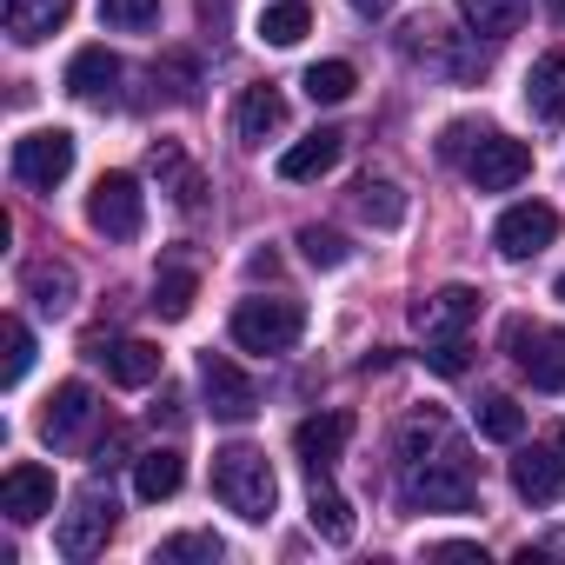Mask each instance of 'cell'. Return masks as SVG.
<instances>
[{
  "instance_id": "obj_1",
  "label": "cell",
  "mask_w": 565,
  "mask_h": 565,
  "mask_svg": "<svg viewBox=\"0 0 565 565\" xmlns=\"http://www.w3.org/2000/svg\"><path fill=\"white\" fill-rule=\"evenodd\" d=\"M399 499L413 512H472L479 486H472V459L459 446V433L446 426V413H419L399 433Z\"/></svg>"
},
{
  "instance_id": "obj_2",
  "label": "cell",
  "mask_w": 565,
  "mask_h": 565,
  "mask_svg": "<svg viewBox=\"0 0 565 565\" xmlns=\"http://www.w3.org/2000/svg\"><path fill=\"white\" fill-rule=\"evenodd\" d=\"M213 499H220L226 512H239L246 525H266L273 505H279V479H273L266 452H259V446H226V452H213Z\"/></svg>"
},
{
  "instance_id": "obj_3",
  "label": "cell",
  "mask_w": 565,
  "mask_h": 565,
  "mask_svg": "<svg viewBox=\"0 0 565 565\" xmlns=\"http://www.w3.org/2000/svg\"><path fill=\"white\" fill-rule=\"evenodd\" d=\"M307 333V307L300 300H239L233 307V347L246 353H294Z\"/></svg>"
},
{
  "instance_id": "obj_4",
  "label": "cell",
  "mask_w": 565,
  "mask_h": 565,
  "mask_svg": "<svg viewBox=\"0 0 565 565\" xmlns=\"http://www.w3.org/2000/svg\"><path fill=\"white\" fill-rule=\"evenodd\" d=\"M505 353H512V366L539 386V393H565V333L558 327H539V320H505Z\"/></svg>"
},
{
  "instance_id": "obj_5",
  "label": "cell",
  "mask_w": 565,
  "mask_h": 565,
  "mask_svg": "<svg viewBox=\"0 0 565 565\" xmlns=\"http://www.w3.org/2000/svg\"><path fill=\"white\" fill-rule=\"evenodd\" d=\"M512 492L525 505H558L565 499V426H545L532 446H519L512 459Z\"/></svg>"
},
{
  "instance_id": "obj_6",
  "label": "cell",
  "mask_w": 565,
  "mask_h": 565,
  "mask_svg": "<svg viewBox=\"0 0 565 565\" xmlns=\"http://www.w3.org/2000/svg\"><path fill=\"white\" fill-rule=\"evenodd\" d=\"M114 492H100V486H87L67 512H61V525H54V552L61 558H94V552H107V539H114Z\"/></svg>"
},
{
  "instance_id": "obj_7",
  "label": "cell",
  "mask_w": 565,
  "mask_h": 565,
  "mask_svg": "<svg viewBox=\"0 0 565 565\" xmlns=\"http://www.w3.org/2000/svg\"><path fill=\"white\" fill-rule=\"evenodd\" d=\"M67 173H74V134H67V127H34V134L14 140V180H21V186L54 193Z\"/></svg>"
},
{
  "instance_id": "obj_8",
  "label": "cell",
  "mask_w": 565,
  "mask_h": 565,
  "mask_svg": "<svg viewBox=\"0 0 565 565\" xmlns=\"http://www.w3.org/2000/svg\"><path fill=\"white\" fill-rule=\"evenodd\" d=\"M87 226L107 233V239H140V226H147V193H140V180H134V173H100V186H94V200H87Z\"/></svg>"
},
{
  "instance_id": "obj_9",
  "label": "cell",
  "mask_w": 565,
  "mask_h": 565,
  "mask_svg": "<svg viewBox=\"0 0 565 565\" xmlns=\"http://www.w3.org/2000/svg\"><path fill=\"white\" fill-rule=\"evenodd\" d=\"M525 173H532V147L512 140V134H479L472 153H466V180H472L479 193H505V186H519Z\"/></svg>"
},
{
  "instance_id": "obj_10",
  "label": "cell",
  "mask_w": 565,
  "mask_h": 565,
  "mask_svg": "<svg viewBox=\"0 0 565 565\" xmlns=\"http://www.w3.org/2000/svg\"><path fill=\"white\" fill-rule=\"evenodd\" d=\"M200 393H206L213 419H226V426H246V419L259 413V386H253L226 353H200Z\"/></svg>"
},
{
  "instance_id": "obj_11",
  "label": "cell",
  "mask_w": 565,
  "mask_h": 565,
  "mask_svg": "<svg viewBox=\"0 0 565 565\" xmlns=\"http://www.w3.org/2000/svg\"><path fill=\"white\" fill-rule=\"evenodd\" d=\"M552 233H558V213H552L545 200H519V206L499 213L492 246H499V259H532V253L552 246Z\"/></svg>"
},
{
  "instance_id": "obj_12",
  "label": "cell",
  "mask_w": 565,
  "mask_h": 565,
  "mask_svg": "<svg viewBox=\"0 0 565 565\" xmlns=\"http://www.w3.org/2000/svg\"><path fill=\"white\" fill-rule=\"evenodd\" d=\"M347 439H353V413H313V419L294 426V452H300L307 472H333Z\"/></svg>"
},
{
  "instance_id": "obj_13",
  "label": "cell",
  "mask_w": 565,
  "mask_h": 565,
  "mask_svg": "<svg viewBox=\"0 0 565 565\" xmlns=\"http://www.w3.org/2000/svg\"><path fill=\"white\" fill-rule=\"evenodd\" d=\"M0 512H8L14 525H34L54 512V472L47 466H8V479H0Z\"/></svg>"
},
{
  "instance_id": "obj_14",
  "label": "cell",
  "mask_w": 565,
  "mask_h": 565,
  "mask_svg": "<svg viewBox=\"0 0 565 565\" xmlns=\"http://www.w3.org/2000/svg\"><path fill=\"white\" fill-rule=\"evenodd\" d=\"M21 294H28L47 320H61V313H74V300H81V273H74L67 259H28Z\"/></svg>"
},
{
  "instance_id": "obj_15",
  "label": "cell",
  "mask_w": 565,
  "mask_h": 565,
  "mask_svg": "<svg viewBox=\"0 0 565 565\" xmlns=\"http://www.w3.org/2000/svg\"><path fill=\"white\" fill-rule=\"evenodd\" d=\"M479 320V294L472 287H439V294H426L419 307H413V327L426 333V340H452V333H466Z\"/></svg>"
},
{
  "instance_id": "obj_16",
  "label": "cell",
  "mask_w": 565,
  "mask_h": 565,
  "mask_svg": "<svg viewBox=\"0 0 565 565\" xmlns=\"http://www.w3.org/2000/svg\"><path fill=\"white\" fill-rule=\"evenodd\" d=\"M279 127H287V94L279 87H246L239 94V107H233V134H239V147H266Z\"/></svg>"
},
{
  "instance_id": "obj_17",
  "label": "cell",
  "mask_w": 565,
  "mask_h": 565,
  "mask_svg": "<svg viewBox=\"0 0 565 565\" xmlns=\"http://www.w3.org/2000/svg\"><path fill=\"white\" fill-rule=\"evenodd\" d=\"M87 419H94V386L87 380H67V386H54V399L41 413V439L47 446H74Z\"/></svg>"
},
{
  "instance_id": "obj_18",
  "label": "cell",
  "mask_w": 565,
  "mask_h": 565,
  "mask_svg": "<svg viewBox=\"0 0 565 565\" xmlns=\"http://www.w3.org/2000/svg\"><path fill=\"white\" fill-rule=\"evenodd\" d=\"M67 94L87 100V107H107V100L120 94V61H114L107 47H81V54L67 61Z\"/></svg>"
},
{
  "instance_id": "obj_19",
  "label": "cell",
  "mask_w": 565,
  "mask_h": 565,
  "mask_svg": "<svg viewBox=\"0 0 565 565\" xmlns=\"http://www.w3.org/2000/svg\"><path fill=\"white\" fill-rule=\"evenodd\" d=\"M340 153H347V134L320 127V134H307V140H294L287 153H279V180H320V173L340 167Z\"/></svg>"
},
{
  "instance_id": "obj_20",
  "label": "cell",
  "mask_w": 565,
  "mask_h": 565,
  "mask_svg": "<svg viewBox=\"0 0 565 565\" xmlns=\"http://www.w3.org/2000/svg\"><path fill=\"white\" fill-rule=\"evenodd\" d=\"M74 0H8V41L14 47H41L54 28H67Z\"/></svg>"
},
{
  "instance_id": "obj_21",
  "label": "cell",
  "mask_w": 565,
  "mask_h": 565,
  "mask_svg": "<svg viewBox=\"0 0 565 565\" xmlns=\"http://www.w3.org/2000/svg\"><path fill=\"white\" fill-rule=\"evenodd\" d=\"M94 360L107 366V380H114V386H153V380H160V347H147V340L94 347Z\"/></svg>"
},
{
  "instance_id": "obj_22",
  "label": "cell",
  "mask_w": 565,
  "mask_h": 565,
  "mask_svg": "<svg viewBox=\"0 0 565 565\" xmlns=\"http://www.w3.org/2000/svg\"><path fill=\"white\" fill-rule=\"evenodd\" d=\"M180 479H186V459H180L173 446H153V452H140V459H134V499H147V505L173 499V492H180Z\"/></svg>"
},
{
  "instance_id": "obj_23",
  "label": "cell",
  "mask_w": 565,
  "mask_h": 565,
  "mask_svg": "<svg viewBox=\"0 0 565 565\" xmlns=\"http://www.w3.org/2000/svg\"><path fill=\"white\" fill-rule=\"evenodd\" d=\"M525 107L552 127H565V54H539L525 74Z\"/></svg>"
},
{
  "instance_id": "obj_24",
  "label": "cell",
  "mask_w": 565,
  "mask_h": 565,
  "mask_svg": "<svg viewBox=\"0 0 565 565\" xmlns=\"http://www.w3.org/2000/svg\"><path fill=\"white\" fill-rule=\"evenodd\" d=\"M307 519H313V532H320L327 545H347V539H353V505H347V492H333V486H327V472H313Z\"/></svg>"
},
{
  "instance_id": "obj_25",
  "label": "cell",
  "mask_w": 565,
  "mask_h": 565,
  "mask_svg": "<svg viewBox=\"0 0 565 565\" xmlns=\"http://www.w3.org/2000/svg\"><path fill=\"white\" fill-rule=\"evenodd\" d=\"M313 34V8L307 0H273V8H259V41L266 47H300Z\"/></svg>"
},
{
  "instance_id": "obj_26",
  "label": "cell",
  "mask_w": 565,
  "mask_h": 565,
  "mask_svg": "<svg viewBox=\"0 0 565 565\" xmlns=\"http://www.w3.org/2000/svg\"><path fill=\"white\" fill-rule=\"evenodd\" d=\"M353 206H360V220H366V226H380V233H393V226L406 220V193H399L393 180H373V173L353 186Z\"/></svg>"
},
{
  "instance_id": "obj_27",
  "label": "cell",
  "mask_w": 565,
  "mask_h": 565,
  "mask_svg": "<svg viewBox=\"0 0 565 565\" xmlns=\"http://www.w3.org/2000/svg\"><path fill=\"white\" fill-rule=\"evenodd\" d=\"M472 426H479V439H492V446H512V439L525 433V406H519L512 393H486V399L472 406Z\"/></svg>"
},
{
  "instance_id": "obj_28",
  "label": "cell",
  "mask_w": 565,
  "mask_h": 565,
  "mask_svg": "<svg viewBox=\"0 0 565 565\" xmlns=\"http://www.w3.org/2000/svg\"><path fill=\"white\" fill-rule=\"evenodd\" d=\"M459 14H466V28L479 41H505L525 21V0H459Z\"/></svg>"
},
{
  "instance_id": "obj_29",
  "label": "cell",
  "mask_w": 565,
  "mask_h": 565,
  "mask_svg": "<svg viewBox=\"0 0 565 565\" xmlns=\"http://www.w3.org/2000/svg\"><path fill=\"white\" fill-rule=\"evenodd\" d=\"M193 294H200V273L193 266H160L153 273V313L160 320H186L193 313Z\"/></svg>"
},
{
  "instance_id": "obj_30",
  "label": "cell",
  "mask_w": 565,
  "mask_h": 565,
  "mask_svg": "<svg viewBox=\"0 0 565 565\" xmlns=\"http://www.w3.org/2000/svg\"><path fill=\"white\" fill-rule=\"evenodd\" d=\"M300 87H307V100H313V107H340V100H353L360 74H353V61H313Z\"/></svg>"
},
{
  "instance_id": "obj_31",
  "label": "cell",
  "mask_w": 565,
  "mask_h": 565,
  "mask_svg": "<svg viewBox=\"0 0 565 565\" xmlns=\"http://www.w3.org/2000/svg\"><path fill=\"white\" fill-rule=\"evenodd\" d=\"M153 173H160V186L173 193V206H200V173L186 167V153H180L173 140L153 147Z\"/></svg>"
},
{
  "instance_id": "obj_32",
  "label": "cell",
  "mask_w": 565,
  "mask_h": 565,
  "mask_svg": "<svg viewBox=\"0 0 565 565\" xmlns=\"http://www.w3.org/2000/svg\"><path fill=\"white\" fill-rule=\"evenodd\" d=\"M220 558H226V545L213 532H173L153 545V565H220Z\"/></svg>"
},
{
  "instance_id": "obj_33",
  "label": "cell",
  "mask_w": 565,
  "mask_h": 565,
  "mask_svg": "<svg viewBox=\"0 0 565 565\" xmlns=\"http://www.w3.org/2000/svg\"><path fill=\"white\" fill-rule=\"evenodd\" d=\"M0 340H8V360H0V386H21L28 366H34V333H28V320L8 313V320H0Z\"/></svg>"
},
{
  "instance_id": "obj_34",
  "label": "cell",
  "mask_w": 565,
  "mask_h": 565,
  "mask_svg": "<svg viewBox=\"0 0 565 565\" xmlns=\"http://www.w3.org/2000/svg\"><path fill=\"white\" fill-rule=\"evenodd\" d=\"M300 253H307V266H320V273H333V266H347V239L333 233V226H300Z\"/></svg>"
},
{
  "instance_id": "obj_35",
  "label": "cell",
  "mask_w": 565,
  "mask_h": 565,
  "mask_svg": "<svg viewBox=\"0 0 565 565\" xmlns=\"http://www.w3.org/2000/svg\"><path fill=\"white\" fill-rule=\"evenodd\" d=\"M100 21L120 28V34H140L160 21V0H100Z\"/></svg>"
},
{
  "instance_id": "obj_36",
  "label": "cell",
  "mask_w": 565,
  "mask_h": 565,
  "mask_svg": "<svg viewBox=\"0 0 565 565\" xmlns=\"http://www.w3.org/2000/svg\"><path fill=\"white\" fill-rule=\"evenodd\" d=\"M426 366H433L439 380H459V373H466V333H452V340H426Z\"/></svg>"
},
{
  "instance_id": "obj_37",
  "label": "cell",
  "mask_w": 565,
  "mask_h": 565,
  "mask_svg": "<svg viewBox=\"0 0 565 565\" xmlns=\"http://www.w3.org/2000/svg\"><path fill=\"white\" fill-rule=\"evenodd\" d=\"M153 81H173V87H167L173 100H193V87H200L193 61H180V54H173V61H160V67H153Z\"/></svg>"
},
{
  "instance_id": "obj_38",
  "label": "cell",
  "mask_w": 565,
  "mask_h": 565,
  "mask_svg": "<svg viewBox=\"0 0 565 565\" xmlns=\"http://www.w3.org/2000/svg\"><path fill=\"white\" fill-rule=\"evenodd\" d=\"M433 558H472V565H486V545H472V539H446V545H433Z\"/></svg>"
},
{
  "instance_id": "obj_39",
  "label": "cell",
  "mask_w": 565,
  "mask_h": 565,
  "mask_svg": "<svg viewBox=\"0 0 565 565\" xmlns=\"http://www.w3.org/2000/svg\"><path fill=\"white\" fill-rule=\"evenodd\" d=\"M120 452H127V433H107V439L94 446V466L107 472V466H120Z\"/></svg>"
},
{
  "instance_id": "obj_40",
  "label": "cell",
  "mask_w": 565,
  "mask_h": 565,
  "mask_svg": "<svg viewBox=\"0 0 565 565\" xmlns=\"http://www.w3.org/2000/svg\"><path fill=\"white\" fill-rule=\"evenodd\" d=\"M353 8H360V14L373 21V14H386V8H393V0H353Z\"/></svg>"
},
{
  "instance_id": "obj_41",
  "label": "cell",
  "mask_w": 565,
  "mask_h": 565,
  "mask_svg": "<svg viewBox=\"0 0 565 565\" xmlns=\"http://www.w3.org/2000/svg\"><path fill=\"white\" fill-rule=\"evenodd\" d=\"M558 300H565V273H558Z\"/></svg>"
},
{
  "instance_id": "obj_42",
  "label": "cell",
  "mask_w": 565,
  "mask_h": 565,
  "mask_svg": "<svg viewBox=\"0 0 565 565\" xmlns=\"http://www.w3.org/2000/svg\"><path fill=\"white\" fill-rule=\"evenodd\" d=\"M552 8H558V14H565V0H552Z\"/></svg>"
}]
</instances>
